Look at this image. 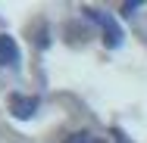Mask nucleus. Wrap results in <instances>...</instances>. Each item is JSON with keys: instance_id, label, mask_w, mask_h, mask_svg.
Wrapping results in <instances>:
<instances>
[{"instance_id": "nucleus-1", "label": "nucleus", "mask_w": 147, "mask_h": 143, "mask_svg": "<svg viewBox=\"0 0 147 143\" xmlns=\"http://www.w3.org/2000/svg\"><path fill=\"white\" fill-rule=\"evenodd\" d=\"M94 22H100V28H103V44L107 47H119L122 44V28H119L116 22H113V16H103V13H97V9H85Z\"/></svg>"}, {"instance_id": "nucleus-2", "label": "nucleus", "mask_w": 147, "mask_h": 143, "mask_svg": "<svg viewBox=\"0 0 147 143\" xmlns=\"http://www.w3.org/2000/svg\"><path fill=\"white\" fill-rule=\"evenodd\" d=\"M19 59H22V53H19V44H16L9 34H0V65L16 69V65H19Z\"/></svg>"}, {"instance_id": "nucleus-3", "label": "nucleus", "mask_w": 147, "mask_h": 143, "mask_svg": "<svg viewBox=\"0 0 147 143\" xmlns=\"http://www.w3.org/2000/svg\"><path fill=\"white\" fill-rule=\"evenodd\" d=\"M9 109L16 118H31L38 109V96H22V93H13L9 96Z\"/></svg>"}, {"instance_id": "nucleus-4", "label": "nucleus", "mask_w": 147, "mask_h": 143, "mask_svg": "<svg viewBox=\"0 0 147 143\" xmlns=\"http://www.w3.org/2000/svg\"><path fill=\"white\" fill-rule=\"evenodd\" d=\"M63 143H94V137H91L88 131H78V134H69Z\"/></svg>"}, {"instance_id": "nucleus-5", "label": "nucleus", "mask_w": 147, "mask_h": 143, "mask_svg": "<svg viewBox=\"0 0 147 143\" xmlns=\"http://www.w3.org/2000/svg\"><path fill=\"white\" fill-rule=\"evenodd\" d=\"M138 6H141V3H138V0H135V3H122V16H131V13H135V9H138Z\"/></svg>"}, {"instance_id": "nucleus-6", "label": "nucleus", "mask_w": 147, "mask_h": 143, "mask_svg": "<svg viewBox=\"0 0 147 143\" xmlns=\"http://www.w3.org/2000/svg\"><path fill=\"white\" fill-rule=\"evenodd\" d=\"M94 143H107V140H94Z\"/></svg>"}]
</instances>
